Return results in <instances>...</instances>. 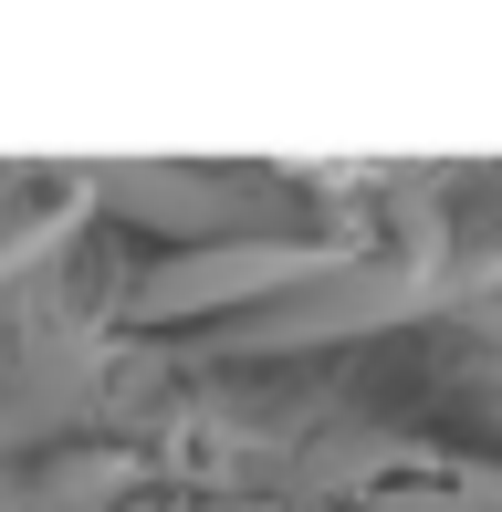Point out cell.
Instances as JSON below:
<instances>
[{"instance_id": "obj_1", "label": "cell", "mask_w": 502, "mask_h": 512, "mask_svg": "<svg viewBox=\"0 0 502 512\" xmlns=\"http://www.w3.org/2000/svg\"><path fill=\"white\" fill-rule=\"evenodd\" d=\"M367 272V251L335 241V230H293V241H262V230H231V241H199V251H168V262L136 272L126 293V324H199V314H272L314 283H346Z\"/></svg>"}, {"instance_id": "obj_2", "label": "cell", "mask_w": 502, "mask_h": 512, "mask_svg": "<svg viewBox=\"0 0 502 512\" xmlns=\"http://www.w3.org/2000/svg\"><path fill=\"white\" fill-rule=\"evenodd\" d=\"M440 304H450V272L419 251V262H367V272L314 283V293H293V304H272V314H241V335H220V345H231V356H304V345L398 335V324H419Z\"/></svg>"}, {"instance_id": "obj_3", "label": "cell", "mask_w": 502, "mask_h": 512, "mask_svg": "<svg viewBox=\"0 0 502 512\" xmlns=\"http://www.w3.org/2000/svg\"><path fill=\"white\" fill-rule=\"evenodd\" d=\"M367 512H502V460H471V450H398V481H377Z\"/></svg>"}, {"instance_id": "obj_4", "label": "cell", "mask_w": 502, "mask_h": 512, "mask_svg": "<svg viewBox=\"0 0 502 512\" xmlns=\"http://www.w3.org/2000/svg\"><path fill=\"white\" fill-rule=\"evenodd\" d=\"M116 199L136 209V220L178 230V251H199V230H220V220H241V209H251V189H199V178H147V168H126Z\"/></svg>"}, {"instance_id": "obj_5", "label": "cell", "mask_w": 502, "mask_h": 512, "mask_svg": "<svg viewBox=\"0 0 502 512\" xmlns=\"http://www.w3.org/2000/svg\"><path fill=\"white\" fill-rule=\"evenodd\" d=\"M63 387H11V398H0V450H21V439H42V429H63Z\"/></svg>"}, {"instance_id": "obj_6", "label": "cell", "mask_w": 502, "mask_h": 512, "mask_svg": "<svg viewBox=\"0 0 502 512\" xmlns=\"http://www.w3.org/2000/svg\"><path fill=\"white\" fill-rule=\"evenodd\" d=\"M84 209H95V199H63V209H42V220L21 230V241H0V283H11V272H32L53 241H74V220H84Z\"/></svg>"}]
</instances>
